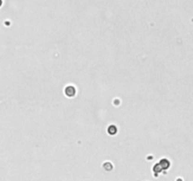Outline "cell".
I'll use <instances>...</instances> for the list:
<instances>
[{
    "mask_svg": "<svg viewBox=\"0 0 193 181\" xmlns=\"http://www.w3.org/2000/svg\"><path fill=\"white\" fill-rule=\"evenodd\" d=\"M159 165L161 166L162 170L163 169H168L170 167V162H169V160H167V159H162L161 161L159 162Z\"/></svg>",
    "mask_w": 193,
    "mask_h": 181,
    "instance_id": "6da1fadb",
    "label": "cell"
},
{
    "mask_svg": "<svg viewBox=\"0 0 193 181\" xmlns=\"http://www.w3.org/2000/svg\"><path fill=\"white\" fill-rule=\"evenodd\" d=\"M162 171V168H161V166L159 164H156V165H155V167H154V172L155 173V174H158V173H160Z\"/></svg>",
    "mask_w": 193,
    "mask_h": 181,
    "instance_id": "7a4b0ae2",
    "label": "cell"
},
{
    "mask_svg": "<svg viewBox=\"0 0 193 181\" xmlns=\"http://www.w3.org/2000/svg\"><path fill=\"white\" fill-rule=\"evenodd\" d=\"M2 5V0H0V6Z\"/></svg>",
    "mask_w": 193,
    "mask_h": 181,
    "instance_id": "3957f363",
    "label": "cell"
}]
</instances>
